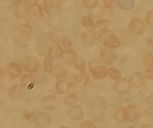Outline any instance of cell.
<instances>
[{"label":"cell","mask_w":153,"mask_h":128,"mask_svg":"<svg viewBox=\"0 0 153 128\" xmlns=\"http://www.w3.org/2000/svg\"><path fill=\"white\" fill-rule=\"evenodd\" d=\"M92 104L93 108L88 112V116L94 122L102 121L104 118V113L107 109L106 99L102 97H98L93 100Z\"/></svg>","instance_id":"obj_1"},{"label":"cell","mask_w":153,"mask_h":128,"mask_svg":"<svg viewBox=\"0 0 153 128\" xmlns=\"http://www.w3.org/2000/svg\"><path fill=\"white\" fill-rule=\"evenodd\" d=\"M88 66L93 78L95 80H102L107 75L108 69L102 64L99 59H92L88 63Z\"/></svg>","instance_id":"obj_2"},{"label":"cell","mask_w":153,"mask_h":128,"mask_svg":"<svg viewBox=\"0 0 153 128\" xmlns=\"http://www.w3.org/2000/svg\"><path fill=\"white\" fill-rule=\"evenodd\" d=\"M99 41L102 44L109 48H117L121 46L119 39L114 36L113 32L110 30L102 32L99 36Z\"/></svg>","instance_id":"obj_3"},{"label":"cell","mask_w":153,"mask_h":128,"mask_svg":"<svg viewBox=\"0 0 153 128\" xmlns=\"http://www.w3.org/2000/svg\"><path fill=\"white\" fill-rule=\"evenodd\" d=\"M128 27L131 32L136 34H143L146 29V26L144 22L137 18L130 21Z\"/></svg>","instance_id":"obj_4"},{"label":"cell","mask_w":153,"mask_h":128,"mask_svg":"<svg viewBox=\"0 0 153 128\" xmlns=\"http://www.w3.org/2000/svg\"><path fill=\"white\" fill-rule=\"evenodd\" d=\"M123 119L125 122H134L138 119L139 113L137 108L134 105H129L123 109Z\"/></svg>","instance_id":"obj_5"},{"label":"cell","mask_w":153,"mask_h":128,"mask_svg":"<svg viewBox=\"0 0 153 128\" xmlns=\"http://www.w3.org/2000/svg\"><path fill=\"white\" fill-rule=\"evenodd\" d=\"M24 68L31 73H36L39 69L40 64L37 59L32 56H26L24 61Z\"/></svg>","instance_id":"obj_6"},{"label":"cell","mask_w":153,"mask_h":128,"mask_svg":"<svg viewBox=\"0 0 153 128\" xmlns=\"http://www.w3.org/2000/svg\"><path fill=\"white\" fill-rule=\"evenodd\" d=\"M100 57L105 64L111 65L116 61L117 55L115 51L111 48H105L101 51Z\"/></svg>","instance_id":"obj_7"},{"label":"cell","mask_w":153,"mask_h":128,"mask_svg":"<svg viewBox=\"0 0 153 128\" xmlns=\"http://www.w3.org/2000/svg\"><path fill=\"white\" fill-rule=\"evenodd\" d=\"M41 106L45 111L53 110L57 105L56 99L53 95H46L44 96L41 101Z\"/></svg>","instance_id":"obj_8"},{"label":"cell","mask_w":153,"mask_h":128,"mask_svg":"<svg viewBox=\"0 0 153 128\" xmlns=\"http://www.w3.org/2000/svg\"><path fill=\"white\" fill-rule=\"evenodd\" d=\"M130 83L127 79H122L117 81L114 85V89L119 94H125L131 89Z\"/></svg>","instance_id":"obj_9"},{"label":"cell","mask_w":153,"mask_h":128,"mask_svg":"<svg viewBox=\"0 0 153 128\" xmlns=\"http://www.w3.org/2000/svg\"><path fill=\"white\" fill-rule=\"evenodd\" d=\"M129 81L131 85L134 88H139L145 83V78L142 73L140 72H135L131 75Z\"/></svg>","instance_id":"obj_10"},{"label":"cell","mask_w":153,"mask_h":128,"mask_svg":"<svg viewBox=\"0 0 153 128\" xmlns=\"http://www.w3.org/2000/svg\"><path fill=\"white\" fill-rule=\"evenodd\" d=\"M62 62L66 65H72L76 63L77 60L76 53L69 48L63 51L62 56Z\"/></svg>","instance_id":"obj_11"},{"label":"cell","mask_w":153,"mask_h":128,"mask_svg":"<svg viewBox=\"0 0 153 128\" xmlns=\"http://www.w3.org/2000/svg\"><path fill=\"white\" fill-rule=\"evenodd\" d=\"M51 116L46 112H40L37 115L36 123L39 127H47L51 122Z\"/></svg>","instance_id":"obj_12"},{"label":"cell","mask_w":153,"mask_h":128,"mask_svg":"<svg viewBox=\"0 0 153 128\" xmlns=\"http://www.w3.org/2000/svg\"><path fill=\"white\" fill-rule=\"evenodd\" d=\"M63 50L61 46L58 43H55L49 47L48 54L50 57L54 59H58L62 56Z\"/></svg>","instance_id":"obj_13"},{"label":"cell","mask_w":153,"mask_h":128,"mask_svg":"<svg viewBox=\"0 0 153 128\" xmlns=\"http://www.w3.org/2000/svg\"><path fill=\"white\" fill-rule=\"evenodd\" d=\"M7 68L8 74L14 78L19 77L22 73V68L17 63L14 62L9 63L7 65Z\"/></svg>","instance_id":"obj_14"},{"label":"cell","mask_w":153,"mask_h":128,"mask_svg":"<svg viewBox=\"0 0 153 128\" xmlns=\"http://www.w3.org/2000/svg\"><path fill=\"white\" fill-rule=\"evenodd\" d=\"M84 112L83 109L78 105L71 108L69 110V116L71 119L75 121H80L84 117Z\"/></svg>","instance_id":"obj_15"},{"label":"cell","mask_w":153,"mask_h":128,"mask_svg":"<svg viewBox=\"0 0 153 128\" xmlns=\"http://www.w3.org/2000/svg\"><path fill=\"white\" fill-rule=\"evenodd\" d=\"M82 39L85 44L88 45H93L96 42L97 35L95 32L88 31L82 34Z\"/></svg>","instance_id":"obj_16"},{"label":"cell","mask_w":153,"mask_h":128,"mask_svg":"<svg viewBox=\"0 0 153 128\" xmlns=\"http://www.w3.org/2000/svg\"><path fill=\"white\" fill-rule=\"evenodd\" d=\"M49 39L53 43H58L62 41L63 39V33L59 29L52 30L48 35Z\"/></svg>","instance_id":"obj_17"},{"label":"cell","mask_w":153,"mask_h":128,"mask_svg":"<svg viewBox=\"0 0 153 128\" xmlns=\"http://www.w3.org/2000/svg\"><path fill=\"white\" fill-rule=\"evenodd\" d=\"M70 85L67 80H62L56 83L55 87L56 90L60 94H65L69 91Z\"/></svg>","instance_id":"obj_18"},{"label":"cell","mask_w":153,"mask_h":128,"mask_svg":"<svg viewBox=\"0 0 153 128\" xmlns=\"http://www.w3.org/2000/svg\"><path fill=\"white\" fill-rule=\"evenodd\" d=\"M53 75L57 79H62L67 76V69L62 64H57L53 69Z\"/></svg>","instance_id":"obj_19"},{"label":"cell","mask_w":153,"mask_h":128,"mask_svg":"<svg viewBox=\"0 0 153 128\" xmlns=\"http://www.w3.org/2000/svg\"><path fill=\"white\" fill-rule=\"evenodd\" d=\"M22 93V88L19 84L12 85L9 90V95L12 99L17 98L20 97Z\"/></svg>","instance_id":"obj_20"},{"label":"cell","mask_w":153,"mask_h":128,"mask_svg":"<svg viewBox=\"0 0 153 128\" xmlns=\"http://www.w3.org/2000/svg\"><path fill=\"white\" fill-rule=\"evenodd\" d=\"M116 3L122 9H131L134 5V0H116Z\"/></svg>","instance_id":"obj_21"},{"label":"cell","mask_w":153,"mask_h":128,"mask_svg":"<svg viewBox=\"0 0 153 128\" xmlns=\"http://www.w3.org/2000/svg\"><path fill=\"white\" fill-rule=\"evenodd\" d=\"M50 8L45 3L39 4L38 5V11L41 16L47 18L50 17L51 14Z\"/></svg>","instance_id":"obj_22"},{"label":"cell","mask_w":153,"mask_h":128,"mask_svg":"<svg viewBox=\"0 0 153 128\" xmlns=\"http://www.w3.org/2000/svg\"><path fill=\"white\" fill-rule=\"evenodd\" d=\"M36 81V78L35 76L33 75L29 74L23 75L21 77V80H20L21 86L24 88L26 87L30 83H35Z\"/></svg>","instance_id":"obj_23"},{"label":"cell","mask_w":153,"mask_h":128,"mask_svg":"<svg viewBox=\"0 0 153 128\" xmlns=\"http://www.w3.org/2000/svg\"><path fill=\"white\" fill-rule=\"evenodd\" d=\"M153 54L152 52L146 53L143 58V63L147 67H152L153 66Z\"/></svg>","instance_id":"obj_24"},{"label":"cell","mask_w":153,"mask_h":128,"mask_svg":"<svg viewBox=\"0 0 153 128\" xmlns=\"http://www.w3.org/2000/svg\"><path fill=\"white\" fill-rule=\"evenodd\" d=\"M77 100L76 96L73 93L67 94L64 97V103L67 105H72L75 104Z\"/></svg>","instance_id":"obj_25"},{"label":"cell","mask_w":153,"mask_h":128,"mask_svg":"<svg viewBox=\"0 0 153 128\" xmlns=\"http://www.w3.org/2000/svg\"><path fill=\"white\" fill-rule=\"evenodd\" d=\"M107 73L109 75V76L114 80H120L122 77L120 72L115 68H109L108 69Z\"/></svg>","instance_id":"obj_26"},{"label":"cell","mask_w":153,"mask_h":128,"mask_svg":"<svg viewBox=\"0 0 153 128\" xmlns=\"http://www.w3.org/2000/svg\"><path fill=\"white\" fill-rule=\"evenodd\" d=\"M82 24L87 29L94 28V21L89 16H85L82 19Z\"/></svg>","instance_id":"obj_27"},{"label":"cell","mask_w":153,"mask_h":128,"mask_svg":"<svg viewBox=\"0 0 153 128\" xmlns=\"http://www.w3.org/2000/svg\"><path fill=\"white\" fill-rule=\"evenodd\" d=\"M95 8L91 12V15L95 18H99L102 17L104 15L105 10L102 7H95Z\"/></svg>","instance_id":"obj_28"},{"label":"cell","mask_w":153,"mask_h":128,"mask_svg":"<svg viewBox=\"0 0 153 128\" xmlns=\"http://www.w3.org/2000/svg\"><path fill=\"white\" fill-rule=\"evenodd\" d=\"M43 67L45 72L48 73L51 72L52 71L53 62L51 57H48L45 58L44 61Z\"/></svg>","instance_id":"obj_29"},{"label":"cell","mask_w":153,"mask_h":128,"mask_svg":"<svg viewBox=\"0 0 153 128\" xmlns=\"http://www.w3.org/2000/svg\"><path fill=\"white\" fill-rule=\"evenodd\" d=\"M123 108H118L115 111L114 115V119L119 123L125 122V121L123 119Z\"/></svg>","instance_id":"obj_30"},{"label":"cell","mask_w":153,"mask_h":128,"mask_svg":"<svg viewBox=\"0 0 153 128\" xmlns=\"http://www.w3.org/2000/svg\"><path fill=\"white\" fill-rule=\"evenodd\" d=\"M19 31L24 33H30L33 31V28L26 23L20 24L17 26Z\"/></svg>","instance_id":"obj_31"},{"label":"cell","mask_w":153,"mask_h":128,"mask_svg":"<svg viewBox=\"0 0 153 128\" xmlns=\"http://www.w3.org/2000/svg\"><path fill=\"white\" fill-rule=\"evenodd\" d=\"M25 7L28 8L35 7L39 4V0H23Z\"/></svg>","instance_id":"obj_32"},{"label":"cell","mask_w":153,"mask_h":128,"mask_svg":"<svg viewBox=\"0 0 153 128\" xmlns=\"http://www.w3.org/2000/svg\"><path fill=\"white\" fill-rule=\"evenodd\" d=\"M108 21V20H106V19H103V20L97 21L94 26V29L97 31L102 30L103 29H105L106 27L105 26Z\"/></svg>","instance_id":"obj_33"},{"label":"cell","mask_w":153,"mask_h":128,"mask_svg":"<svg viewBox=\"0 0 153 128\" xmlns=\"http://www.w3.org/2000/svg\"><path fill=\"white\" fill-rule=\"evenodd\" d=\"M75 67L76 69H78L80 72L84 74L86 70V64L83 60H79L75 64Z\"/></svg>","instance_id":"obj_34"},{"label":"cell","mask_w":153,"mask_h":128,"mask_svg":"<svg viewBox=\"0 0 153 128\" xmlns=\"http://www.w3.org/2000/svg\"><path fill=\"white\" fill-rule=\"evenodd\" d=\"M24 116L25 119L29 121L34 122L35 121L36 114L33 112H25L24 113Z\"/></svg>","instance_id":"obj_35"},{"label":"cell","mask_w":153,"mask_h":128,"mask_svg":"<svg viewBox=\"0 0 153 128\" xmlns=\"http://www.w3.org/2000/svg\"><path fill=\"white\" fill-rule=\"evenodd\" d=\"M78 80L79 78L77 75L75 74H71L69 75V80L68 81L70 86L74 87L77 84Z\"/></svg>","instance_id":"obj_36"},{"label":"cell","mask_w":153,"mask_h":128,"mask_svg":"<svg viewBox=\"0 0 153 128\" xmlns=\"http://www.w3.org/2000/svg\"><path fill=\"white\" fill-rule=\"evenodd\" d=\"M98 0H84L85 6L88 8H94L96 7Z\"/></svg>","instance_id":"obj_37"},{"label":"cell","mask_w":153,"mask_h":128,"mask_svg":"<svg viewBox=\"0 0 153 128\" xmlns=\"http://www.w3.org/2000/svg\"><path fill=\"white\" fill-rule=\"evenodd\" d=\"M104 4L108 9H113L117 7V3L114 0H104Z\"/></svg>","instance_id":"obj_38"},{"label":"cell","mask_w":153,"mask_h":128,"mask_svg":"<svg viewBox=\"0 0 153 128\" xmlns=\"http://www.w3.org/2000/svg\"><path fill=\"white\" fill-rule=\"evenodd\" d=\"M146 22L147 23L151 26L153 25V11H149L147 14L146 17Z\"/></svg>","instance_id":"obj_39"},{"label":"cell","mask_w":153,"mask_h":128,"mask_svg":"<svg viewBox=\"0 0 153 128\" xmlns=\"http://www.w3.org/2000/svg\"><path fill=\"white\" fill-rule=\"evenodd\" d=\"M80 128H96V126L94 123L90 121H86L83 122L81 125H80Z\"/></svg>","instance_id":"obj_40"},{"label":"cell","mask_w":153,"mask_h":128,"mask_svg":"<svg viewBox=\"0 0 153 128\" xmlns=\"http://www.w3.org/2000/svg\"><path fill=\"white\" fill-rule=\"evenodd\" d=\"M90 75L88 73H85L83 75L80 80V82L83 86L86 85L90 82Z\"/></svg>","instance_id":"obj_41"},{"label":"cell","mask_w":153,"mask_h":128,"mask_svg":"<svg viewBox=\"0 0 153 128\" xmlns=\"http://www.w3.org/2000/svg\"><path fill=\"white\" fill-rule=\"evenodd\" d=\"M62 44L63 47L67 49H69L72 45V41L70 39L68 38H65L62 39Z\"/></svg>","instance_id":"obj_42"},{"label":"cell","mask_w":153,"mask_h":128,"mask_svg":"<svg viewBox=\"0 0 153 128\" xmlns=\"http://www.w3.org/2000/svg\"><path fill=\"white\" fill-rule=\"evenodd\" d=\"M145 77L149 80L153 79V68L151 67L149 69H146L144 72Z\"/></svg>","instance_id":"obj_43"},{"label":"cell","mask_w":153,"mask_h":128,"mask_svg":"<svg viewBox=\"0 0 153 128\" xmlns=\"http://www.w3.org/2000/svg\"><path fill=\"white\" fill-rule=\"evenodd\" d=\"M148 106L151 110L153 109V95L151 94L146 99Z\"/></svg>","instance_id":"obj_44"},{"label":"cell","mask_w":153,"mask_h":128,"mask_svg":"<svg viewBox=\"0 0 153 128\" xmlns=\"http://www.w3.org/2000/svg\"><path fill=\"white\" fill-rule=\"evenodd\" d=\"M23 0H10V4L11 6L18 7L19 6Z\"/></svg>","instance_id":"obj_45"},{"label":"cell","mask_w":153,"mask_h":128,"mask_svg":"<svg viewBox=\"0 0 153 128\" xmlns=\"http://www.w3.org/2000/svg\"><path fill=\"white\" fill-rule=\"evenodd\" d=\"M43 2L50 8H53L54 7V3L52 0H44Z\"/></svg>","instance_id":"obj_46"},{"label":"cell","mask_w":153,"mask_h":128,"mask_svg":"<svg viewBox=\"0 0 153 128\" xmlns=\"http://www.w3.org/2000/svg\"><path fill=\"white\" fill-rule=\"evenodd\" d=\"M6 75L5 70L0 67V79H2L5 77Z\"/></svg>","instance_id":"obj_47"},{"label":"cell","mask_w":153,"mask_h":128,"mask_svg":"<svg viewBox=\"0 0 153 128\" xmlns=\"http://www.w3.org/2000/svg\"><path fill=\"white\" fill-rule=\"evenodd\" d=\"M35 83L34 82H32L28 84L27 85V89H28L29 90H31L33 89L34 88L35 86Z\"/></svg>","instance_id":"obj_48"},{"label":"cell","mask_w":153,"mask_h":128,"mask_svg":"<svg viewBox=\"0 0 153 128\" xmlns=\"http://www.w3.org/2000/svg\"><path fill=\"white\" fill-rule=\"evenodd\" d=\"M147 44L149 46L153 45V39L152 38H149L148 40Z\"/></svg>","instance_id":"obj_49"},{"label":"cell","mask_w":153,"mask_h":128,"mask_svg":"<svg viewBox=\"0 0 153 128\" xmlns=\"http://www.w3.org/2000/svg\"><path fill=\"white\" fill-rule=\"evenodd\" d=\"M3 34V28L1 27V26H0V38H1Z\"/></svg>","instance_id":"obj_50"},{"label":"cell","mask_w":153,"mask_h":128,"mask_svg":"<svg viewBox=\"0 0 153 128\" xmlns=\"http://www.w3.org/2000/svg\"><path fill=\"white\" fill-rule=\"evenodd\" d=\"M7 0H0V2H3L6 1Z\"/></svg>","instance_id":"obj_51"}]
</instances>
